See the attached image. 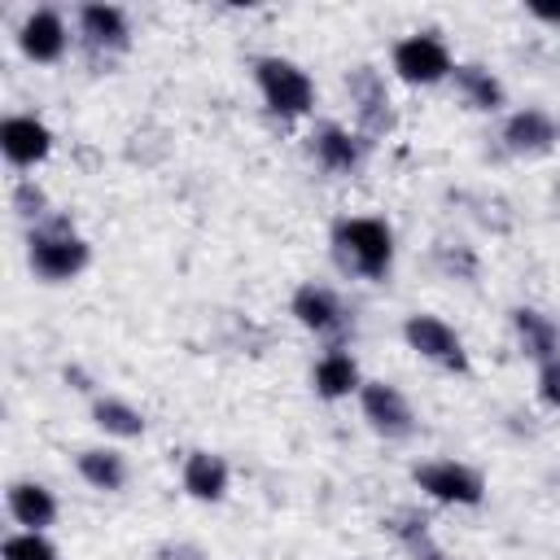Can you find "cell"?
Segmentation results:
<instances>
[{"label":"cell","instance_id":"obj_5","mask_svg":"<svg viewBox=\"0 0 560 560\" xmlns=\"http://www.w3.org/2000/svg\"><path fill=\"white\" fill-rule=\"evenodd\" d=\"M394 70L407 83H438L451 70V57L433 35H411V39H402L394 48Z\"/></svg>","mask_w":560,"mask_h":560},{"label":"cell","instance_id":"obj_9","mask_svg":"<svg viewBox=\"0 0 560 560\" xmlns=\"http://www.w3.org/2000/svg\"><path fill=\"white\" fill-rule=\"evenodd\" d=\"M503 140H508L512 153H542V149H551L560 140V131L542 109H521V114L508 118Z\"/></svg>","mask_w":560,"mask_h":560},{"label":"cell","instance_id":"obj_13","mask_svg":"<svg viewBox=\"0 0 560 560\" xmlns=\"http://www.w3.org/2000/svg\"><path fill=\"white\" fill-rule=\"evenodd\" d=\"M83 35L101 48H122L127 44V18H122V9H114V4H88L83 9Z\"/></svg>","mask_w":560,"mask_h":560},{"label":"cell","instance_id":"obj_6","mask_svg":"<svg viewBox=\"0 0 560 560\" xmlns=\"http://www.w3.org/2000/svg\"><path fill=\"white\" fill-rule=\"evenodd\" d=\"M363 416L372 420V429L376 433H385V438H407L411 433V407H407V398L394 389V385H385V381H376V385H363Z\"/></svg>","mask_w":560,"mask_h":560},{"label":"cell","instance_id":"obj_16","mask_svg":"<svg viewBox=\"0 0 560 560\" xmlns=\"http://www.w3.org/2000/svg\"><path fill=\"white\" fill-rule=\"evenodd\" d=\"M293 315H298L306 328H332V324H337V302H332L328 289L306 284V289H298V298H293Z\"/></svg>","mask_w":560,"mask_h":560},{"label":"cell","instance_id":"obj_12","mask_svg":"<svg viewBox=\"0 0 560 560\" xmlns=\"http://www.w3.org/2000/svg\"><path fill=\"white\" fill-rule=\"evenodd\" d=\"M9 512H13L22 525H31V534H35V529L52 525V516H57V503H52V494H48L44 486H31V481H22V486H13V490H9Z\"/></svg>","mask_w":560,"mask_h":560},{"label":"cell","instance_id":"obj_11","mask_svg":"<svg viewBox=\"0 0 560 560\" xmlns=\"http://www.w3.org/2000/svg\"><path fill=\"white\" fill-rule=\"evenodd\" d=\"M184 490L192 499H223L228 490V464L210 451H197L188 455V468H184Z\"/></svg>","mask_w":560,"mask_h":560},{"label":"cell","instance_id":"obj_18","mask_svg":"<svg viewBox=\"0 0 560 560\" xmlns=\"http://www.w3.org/2000/svg\"><path fill=\"white\" fill-rule=\"evenodd\" d=\"M350 92H354V96H363V105H359L363 122H368L372 131H381V127L389 122V114H385V105H389V101H385V88L376 83V74H372L368 66H363V70L350 79Z\"/></svg>","mask_w":560,"mask_h":560},{"label":"cell","instance_id":"obj_14","mask_svg":"<svg viewBox=\"0 0 560 560\" xmlns=\"http://www.w3.org/2000/svg\"><path fill=\"white\" fill-rule=\"evenodd\" d=\"M455 88L468 96V105H477V109H499L503 105V88H499V79L490 74V70H481V66H455Z\"/></svg>","mask_w":560,"mask_h":560},{"label":"cell","instance_id":"obj_19","mask_svg":"<svg viewBox=\"0 0 560 560\" xmlns=\"http://www.w3.org/2000/svg\"><path fill=\"white\" fill-rule=\"evenodd\" d=\"M79 472H83L96 490H118V486L127 481V468H122V459H118L114 451H83V455H79Z\"/></svg>","mask_w":560,"mask_h":560},{"label":"cell","instance_id":"obj_10","mask_svg":"<svg viewBox=\"0 0 560 560\" xmlns=\"http://www.w3.org/2000/svg\"><path fill=\"white\" fill-rule=\"evenodd\" d=\"M61 48H66V26H61L57 13H35V18H26V26H22V52H26V57H35V61H57Z\"/></svg>","mask_w":560,"mask_h":560},{"label":"cell","instance_id":"obj_8","mask_svg":"<svg viewBox=\"0 0 560 560\" xmlns=\"http://www.w3.org/2000/svg\"><path fill=\"white\" fill-rule=\"evenodd\" d=\"M0 149H4L9 162L31 166V162H39V158L52 149V136H48V127L35 122V118H9V122L0 127Z\"/></svg>","mask_w":560,"mask_h":560},{"label":"cell","instance_id":"obj_24","mask_svg":"<svg viewBox=\"0 0 560 560\" xmlns=\"http://www.w3.org/2000/svg\"><path fill=\"white\" fill-rule=\"evenodd\" d=\"M529 13L542 18V22H551V26H560V4H551V0H534Z\"/></svg>","mask_w":560,"mask_h":560},{"label":"cell","instance_id":"obj_17","mask_svg":"<svg viewBox=\"0 0 560 560\" xmlns=\"http://www.w3.org/2000/svg\"><path fill=\"white\" fill-rule=\"evenodd\" d=\"M516 332H521V341H525V354H534V359H542V363L556 359V328H551L538 311H516Z\"/></svg>","mask_w":560,"mask_h":560},{"label":"cell","instance_id":"obj_15","mask_svg":"<svg viewBox=\"0 0 560 560\" xmlns=\"http://www.w3.org/2000/svg\"><path fill=\"white\" fill-rule=\"evenodd\" d=\"M354 385H359V368H354L350 354H324V359H319V368H315V389H319L324 398H341V394H350Z\"/></svg>","mask_w":560,"mask_h":560},{"label":"cell","instance_id":"obj_1","mask_svg":"<svg viewBox=\"0 0 560 560\" xmlns=\"http://www.w3.org/2000/svg\"><path fill=\"white\" fill-rule=\"evenodd\" d=\"M332 241H337L341 258H346L354 271H363V276H372V280H381V276L389 271L394 241H389V228H385L381 219H341L337 232H332Z\"/></svg>","mask_w":560,"mask_h":560},{"label":"cell","instance_id":"obj_20","mask_svg":"<svg viewBox=\"0 0 560 560\" xmlns=\"http://www.w3.org/2000/svg\"><path fill=\"white\" fill-rule=\"evenodd\" d=\"M315 149H319L324 166H332V171H350V166L359 162V144H354L350 131H341V127H324V131L315 136Z\"/></svg>","mask_w":560,"mask_h":560},{"label":"cell","instance_id":"obj_21","mask_svg":"<svg viewBox=\"0 0 560 560\" xmlns=\"http://www.w3.org/2000/svg\"><path fill=\"white\" fill-rule=\"evenodd\" d=\"M96 424H105L109 433H122V438H136V433L144 429L140 411L127 407V402H118V398H101V402H96Z\"/></svg>","mask_w":560,"mask_h":560},{"label":"cell","instance_id":"obj_4","mask_svg":"<svg viewBox=\"0 0 560 560\" xmlns=\"http://www.w3.org/2000/svg\"><path fill=\"white\" fill-rule=\"evenodd\" d=\"M416 481L424 494L442 499V503H481V477L455 459H442V464H424L416 468Z\"/></svg>","mask_w":560,"mask_h":560},{"label":"cell","instance_id":"obj_23","mask_svg":"<svg viewBox=\"0 0 560 560\" xmlns=\"http://www.w3.org/2000/svg\"><path fill=\"white\" fill-rule=\"evenodd\" d=\"M538 385H542V398H547L551 407H560V359L542 363V376H538Z\"/></svg>","mask_w":560,"mask_h":560},{"label":"cell","instance_id":"obj_7","mask_svg":"<svg viewBox=\"0 0 560 560\" xmlns=\"http://www.w3.org/2000/svg\"><path fill=\"white\" fill-rule=\"evenodd\" d=\"M402 332H407L411 350H420L424 359H438V363H446V368H464L459 337H455V332H451L442 319H433V315H411Z\"/></svg>","mask_w":560,"mask_h":560},{"label":"cell","instance_id":"obj_3","mask_svg":"<svg viewBox=\"0 0 560 560\" xmlns=\"http://www.w3.org/2000/svg\"><path fill=\"white\" fill-rule=\"evenodd\" d=\"M31 262H35V271L48 276V280H70V276L88 262V245H83L74 232L52 228V232L31 236Z\"/></svg>","mask_w":560,"mask_h":560},{"label":"cell","instance_id":"obj_2","mask_svg":"<svg viewBox=\"0 0 560 560\" xmlns=\"http://www.w3.org/2000/svg\"><path fill=\"white\" fill-rule=\"evenodd\" d=\"M258 83H262V96L276 114H306L311 101H315V88L311 79L293 66V61H280V57H262L258 61Z\"/></svg>","mask_w":560,"mask_h":560},{"label":"cell","instance_id":"obj_22","mask_svg":"<svg viewBox=\"0 0 560 560\" xmlns=\"http://www.w3.org/2000/svg\"><path fill=\"white\" fill-rule=\"evenodd\" d=\"M4 560H57V551L39 534H18L4 542Z\"/></svg>","mask_w":560,"mask_h":560}]
</instances>
